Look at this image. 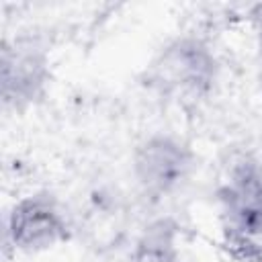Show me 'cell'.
<instances>
[{
    "label": "cell",
    "instance_id": "cell-1",
    "mask_svg": "<svg viewBox=\"0 0 262 262\" xmlns=\"http://www.w3.org/2000/svg\"><path fill=\"white\" fill-rule=\"evenodd\" d=\"M180 158L170 145H151L145 154L143 166L147 168V176L151 182H168L174 178V172L178 170Z\"/></svg>",
    "mask_w": 262,
    "mask_h": 262
}]
</instances>
